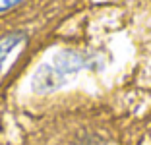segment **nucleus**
<instances>
[{"mask_svg": "<svg viewBox=\"0 0 151 145\" xmlns=\"http://www.w3.org/2000/svg\"><path fill=\"white\" fill-rule=\"evenodd\" d=\"M19 43H22V37H18V35L6 37L4 41H0V70H2V64L6 62V58L12 54V50L18 48Z\"/></svg>", "mask_w": 151, "mask_h": 145, "instance_id": "nucleus-1", "label": "nucleus"}, {"mask_svg": "<svg viewBox=\"0 0 151 145\" xmlns=\"http://www.w3.org/2000/svg\"><path fill=\"white\" fill-rule=\"evenodd\" d=\"M19 0H0V12H4V10H8L10 6L18 4Z\"/></svg>", "mask_w": 151, "mask_h": 145, "instance_id": "nucleus-2", "label": "nucleus"}]
</instances>
